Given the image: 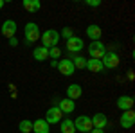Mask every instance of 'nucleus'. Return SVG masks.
Wrapping results in <instances>:
<instances>
[{
	"label": "nucleus",
	"mask_w": 135,
	"mask_h": 133,
	"mask_svg": "<svg viewBox=\"0 0 135 133\" xmlns=\"http://www.w3.org/2000/svg\"><path fill=\"white\" fill-rule=\"evenodd\" d=\"M40 38H42V47L52 49V47H58L60 43V32L54 29H47L43 34H40Z\"/></svg>",
	"instance_id": "f257e3e1"
},
{
	"label": "nucleus",
	"mask_w": 135,
	"mask_h": 133,
	"mask_svg": "<svg viewBox=\"0 0 135 133\" xmlns=\"http://www.w3.org/2000/svg\"><path fill=\"white\" fill-rule=\"evenodd\" d=\"M23 34H25V41H29V43H36L38 38H40V27H38V23H34V22L25 23V27H23Z\"/></svg>",
	"instance_id": "f03ea898"
},
{
	"label": "nucleus",
	"mask_w": 135,
	"mask_h": 133,
	"mask_svg": "<svg viewBox=\"0 0 135 133\" xmlns=\"http://www.w3.org/2000/svg\"><path fill=\"white\" fill-rule=\"evenodd\" d=\"M104 54H106L104 43H101V41H92L88 45V56H90V60H101Z\"/></svg>",
	"instance_id": "7ed1b4c3"
},
{
	"label": "nucleus",
	"mask_w": 135,
	"mask_h": 133,
	"mask_svg": "<svg viewBox=\"0 0 135 133\" xmlns=\"http://www.w3.org/2000/svg\"><path fill=\"white\" fill-rule=\"evenodd\" d=\"M74 128L76 131H81V133H90L92 130V121L88 115H79L76 121H74Z\"/></svg>",
	"instance_id": "20e7f679"
},
{
	"label": "nucleus",
	"mask_w": 135,
	"mask_h": 133,
	"mask_svg": "<svg viewBox=\"0 0 135 133\" xmlns=\"http://www.w3.org/2000/svg\"><path fill=\"white\" fill-rule=\"evenodd\" d=\"M61 119H63V113L58 106H51V108L47 110V113H45V121H47L49 126H51V124H58Z\"/></svg>",
	"instance_id": "39448f33"
},
{
	"label": "nucleus",
	"mask_w": 135,
	"mask_h": 133,
	"mask_svg": "<svg viewBox=\"0 0 135 133\" xmlns=\"http://www.w3.org/2000/svg\"><path fill=\"white\" fill-rule=\"evenodd\" d=\"M101 63H103L104 68H115V67H119V56H117L115 52L106 51V54L101 58Z\"/></svg>",
	"instance_id": "423d86ee"
},
{
	"label": "nucleus",
	"mask_w": 135,
	"mask_h": 133,
	"mask_svg": "<svg viewBox=\"0 0 135 133\" xmlns=\"http://www.w3.org/2000/svg\"><path fill=\"white\" fill-rule=\"evenodd\" d=\"M56 68L61 72L63 76H72L74 72H76V68H74L72 61H70L69 58H63V60H60V61H58V67H56Z\"/></svg>",
	"instance_id": "0eeeda50"
},
{
	"label": "nucleus",
	"mask_w": 135,
	"mask_h": 133,
	"mask_svg": "<svg viewBox=\"0 0 135 133\" xmlns=\"http://www.w3.org/2000/svg\"><path fill=\"white\" fill-rule=\"evenodd\" d=\"M133 124H135V113H133V110L123 112V115H121V126H123L124 130H130V128H133Z\"/></svg>",
	"instance_id": "6e6552de"
},
{
	"label": "nucleus",
	"mask_w": 135,
	"mask_h": 133,
	"mask_svg": "<svg viewBox=\"0 0 135 133\" xmlns=\"http://www.w3.org/2000/svg\"><path fill=\"white\" fill-rule=\"evenodd\" d=\"M67 51L76 54V52L83 51V40L78 38V36H72L70 40H67Z\"/></svg>",
	"instance_id": "1a4fd4ad"
},
{
	"label": "nucleus",
	"mask_w": 135,
	"mask_h": 133,
	"mask_svg": "<svg viewBox=\"0 0 135 133\" xmlns=\"http://www.w3.org/2000/svg\"><path fill=\"white\" fill-rule=\"evenodd\" d=\"M2 34L6 38H13L16 34V22L15 20H6L2 23Z\"/></svg>",
	"instance_id": "9d476101"
},
{
	"label": "nucleus",
	"mask_w": 135,
	"mask_h": 133,
	"mask_svg": "<svg viewBox=\"0 0 135 133\" xmlns=\"http://www.w3.org/2000/svg\"><path fill=\"white\" fill-rule=\"evenodd\" d=\"M90 121H92V128H95V130H104L108 124V119L104 113H95L94 117H90Z\"/></svg>",
	"instance_id": "9b49d317"
},
{
	"label": "nucleus",
	"mask_w": 135,
	"mask_h": 133,
	"mask_svg": "<svg viewBox=\"0 0 135 133\" xmlns=\"http://www.w3.org/2000/svg\"><path fill=\"white\" fill-rule=\"evenodd\" d=\"M117 108H119L121 112L132 110V108H133V97H130V95H121V97L117 99Z\"/></svg>",
	"instance_id": "f8f14e48"
},
{
	"label": "nucleus",
	"mask_w": 135,
	"mask_h": 133,
	"mask_svg": "<svg viewBox=\"0 0 135 133\" xmlns=\"http://www.w3.org/2000/svg\"><path fill=\"white\" fill-rule=\"evenodd\" d=\"M81 93H83V88H81V85H70L69 88H67V99H70V101H76V99H79L81 97Z\"/></svg>",
	"instance_id": "ddd939ff"
},
{
	"label": "nucleus",
	"mask_w": 135,
	"mask_h": 133,
	"mask_svg": "<svg viewBox=\"0 0 135 133\" xmlns=\"http://www.w3.org/2000/svg\"><path fill=\"white\" fill-rule=\"evenodd\" d=\"M60 110H61V113H72L74 110H76V102L70 101V99H61V101H58V104H56Z\"/></svg>",
	"instance_id": "4468645a"
},
{
	"label": "nucleus",
	"mask_w": 135,
	"mask_h": 133,
	"mask_svg": "<svg viewBox=\"0 0 135 133\" xmlns=\"http://www.w3.org/2000/svg\"><path fill=\"white\" fill-rule=\"evenodd\" d=\"M51 131V126L47 124L45 119H38L32 122V133H49Z\"/></svg>",
	"instance_id": "2eb2a0df"
},
{
	"label": "nucleus",
	"mask_w": 135,
	"mask_h": 133,
	"mask_svg": "<svg viewBox=\"0 0 135 133\" xmlns=\"http://www.w3.org/2000/svg\"><path fill=\"white\" fill-rule=\"evenodd\" d=\"M101 34H103V31H101V27L99 25H88L86 27V36L90 38L92 41H99V38H101Z\"/></svg>",
	"instance_id": "dca6fc26"
},
{
	"label": "nucleus",
	"mask_w": 135,
	"mask_h": 133,
	"mask_svg": "<svg viewBox=\"0 0 135 133\" xmlns=\"http://www.w3.org/2000/svg\"><path fill=\"white\" fill-rule=\"evenodd\" d=\"M85 68H86V70H90V72H94V74H99V72L104 70V67H103V63H101V60H88Z\"/></svg>",
	"instance_id": "f3484780"
},
{
	"label": "nucleus",
	"mask_w": 135,
	"mask_h": 133,
	"mask_svg": "<svg viewBox=\"0 0 135 133\" xmlns=\"http://www.w3.org/2000/svg\"><path fill=\"white\" fill-rule=\"evenodd\" d=\"M40 7H42L40 0H23V9L27 13H38Z\"/></svg>",
	"instance_id": "a211bd4d"
},
{
	"label": "nucleus",
	"mask_w": 135,
	"mask_h": 133,
	"mask_svg": "<svg viewBox=\"0 0 135 133\" xmlns=\"http://www.w3.org/2000/svg\"><path fill=\"white\" fill-rule=\"evenodd\" d=\"M32 56H34V60L36 61H45L47 58H49V49H45V47H36L34 51H32Z\"/></svg>",
	"instance_id": "6ab92c4d"
},
{
	"label": "nucleus",
	"mask_w": 135,
	"mask_h": 133,
	"mask_svg": "<svg viewBox=\"0 0 135 133\" xmlns=\"http://www.w3.org/2000/svg\"><path fill=\"white\" fill-rule=\"evenodd\" d=\"M60 130H61V133H76L74 121H70V119H61L60 121Z\"/></svg>",
	"instance_id": "aec40b11"
},
{
	"label": "nucleus",
	"mask_w": 135,
	"mask_h": 133,
	"mask_svg": "<svg viewBox=\"0 0 135 133\" xmlns=\"http://www.w3.org/2000/svg\"><path fill=\"white\" fill-rule=\"evenodd\" d=\"M70 61H72L74 68H85V67H86V60H85V58H81V56H74Z\"/></svg>",
	"instance_id": "412c9836"
},
{
	"label": "nucleus",
	"mask_w": 135,
	"mask_h": 133,
	"mask_svg": "<svg viewBox=\"0 0 135 133\" xmlns=\"http://www.w3.org/2000/svg\"><path fill=\"white\" fill-rule=\"evenodd\" d=\"M18 128H20L22 133H31L32 131V122H31V121H27V119H23V121L18 124Z\"/></svg>",
	"instance_id": "4be33fe9"
},
{
	"label": "nucleus",
	"mask_w": 135,
	"mask_h": 133,
	"mask_svg": "<svg viewBox=\"0 0 135 133\" xmlns=\"http://www.w3.org/2000/svg\"><path fill=\"white\" fill-rule=\"evenodd\" d=\"M61 56V51L58 49V47H52V49H49V58H52L54 61H58V58Z\"/></svg>",
	"instance_id": "5701e85b"
},
{
	"label": "nucleus",
	"mask_w": 135,
	"mask_h": 133,
	"mask_svg": "<svg viewBox=\"0 0 135 133\" xmlns=\"http://www.w3.org/2000/svg\"><path fill=\"white\" fill-rule=\"evenodd\" d=\"M61 36H63V38H65V40H70V38H72V36H74L72 29H70V27H65V29H63V31H61Z\"/></svg>",
	"instance_id": "b1692460"
},
{
	"label": "nucleus",
	"mask_w": 135,
	"mask_h": 133,
	"mask_svg": "<svg viewBox=\"0 0 135 133\" xmlns=\"http://www.w3.org/2000/svg\"><path fill=\"white\" fill-rule=\"evenodd\" d=\"M86 4H88V6H92V7H97V6H101V0H88Z\"/></svg>",
	"instance_id": "393cba45"
},
{
	"label": "nucleus",
	"mask_w": 135,
	"mask_h": 133,
	"mask_svg": "<svg viewBox=\"0 0 135 133\" xmlns=\"http://www.w3.org/2000/svg\"><path fill=\"white\" fill-rule=\"evenodd\" d=\"M9 43L13 45V47H16V45H18V40H16V38L13 36V38H9Z\"/></svg>",
	"instance_id": "a878e982"
},
{
	"label": "nucleus",
	"mask_w": 135,
	"mask_h": 133,
	"mask_svg": "<svg viewBox=\"0 0 135 133\" xmlns=\"http://www.w3.org/2000/svg\"><path fill=\"white\" fill-rule=\"evenodd\" d=\"M90 133H104V130H95V128H92Z\"/></svg>",
	"instance_id": "bb28decb"
},
{
	"label": "nucleus",
	"mask_w": 135,
	"mask_h": 133,
	"mask_svg": "<svg viewBox=\"0 0 135 133\" xmlns=\"http://www.w3.org/2000/svg\"><path fill=\"white\" fill-rule=\"evenodd\" d=\"M51 67H52V68H56V67H58V61H54V60H51Z\"/></svg>",
	"instance_id": "cd10ccee"
},
{
	"label": "nucleus",
	"mask_w": 135,
	"mask_h": 133,
	"mask_svg": "<svg viewBox=\"0 0 135 133\" xmlns=\"http://www.w3.org/2000/svg\"><path fill=\"white\" fill-rule=\"evenodd\" d=\"M4 4H6V2H4V0H0V9L4 7Z\"/></svg>",
	"instance_id": "c85d7f7f"
}]
</instances>
